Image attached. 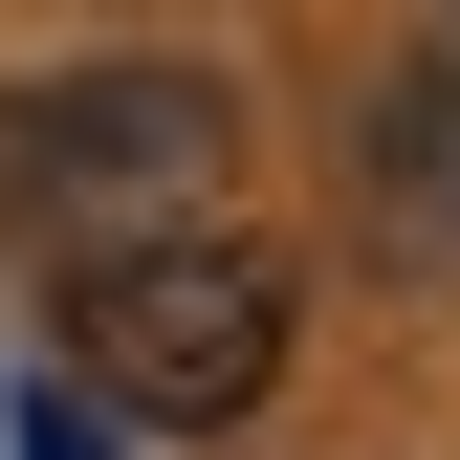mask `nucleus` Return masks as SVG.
<instances>
[{
    "label": "nucleus",
    "instance_id": "nucleus-1",
    "mask_svg": "<svg viewBox=\"0 0 460 460\" xmlns=\"http://www.w3.org/2000/svg\"><path fill=\"white\" fill-rule=\"evenodd\" d=\"M219 176H242V88L219 66H154V44H110V66H44V88H0V242H44V263H154V242H198Z\"/></svg>",
    "mask_w": 460,
    "mask_h": 460
},
{
    "label": "nucleus",
    "instance_id": "nucleus-2",
    "mask_svg": "<svg viewBox=\"0 0 460 460\" xmlns=\"http://www.w3.org/2000/svg\"><path fill=\"white\" fill-rule=\"evenodd\" d=\"M66 394L88 417H154V438L263 417L285 394V263L242 219H198V242H154V263H88L66 285Z\"/></svg>",
    "mask_w": 460,
    "mask_h": 460
},
{
    "label": "nucleus",
    "instance_id": "nucleus-3",
    "mask_svg": "<svg viewBox=\"0 0 460 460\" xmlns=\"http://www.w3.org/2000/svg\"><path fill=\"white\" fill-rule=\"evenodd\" d=\"M351 242L394 285H460V22H417L351 88Z\"/></svg>",
    "mask_w": 460,
    "mask_h": 460
},
{
    "label": "nucleus",
    "instance_id": "nucleus-4",
    "mask_svg": "<svg viewBox=\"0 0 460 460\" xmlns=\"http://www.w3.org/2000/svg\"><path fill=\"white\" fill-rule=\"evenodd\" d=\"M0 460H132V438H110L66 373H22V394H0Z\"/></svg>",
    "mask_w": 460,
    "mask_h": 460
}]
</instances>
